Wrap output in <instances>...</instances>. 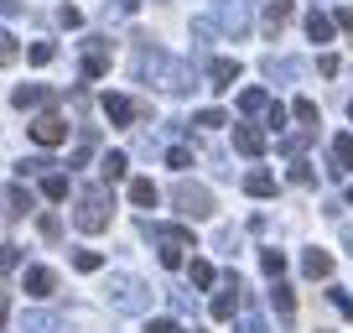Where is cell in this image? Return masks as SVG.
Listing matches in <instances>:
<instances>
[{
    "instance_id": "cell-17",
    "label": "cell",
    "mask_w": 353,
    "mask_h": 333,
    "mask_svg": "<svg viewBox=\"0 0 353 333\" xmlns=\"http://www.w3.org/2000/svg\"><path fill=\"white\" fill-rule=\"evenodd\" d=\"M327 156H332V172H353V135H338Z\"/></svg>"
},
{
    "instance_id": "cell-45",
    "label": "cell",
    "mask_w": 353,
    "mask_h": 333,
    "mask_svg": "<svg viewBox=\"0 0 353 333\" xmlns=\"http://www.w3.org/2000/svg\"><path fill=\"white\" fill-rule=\"evenodd\" d=\"M332 26H343V32H353V6H343V11L332 16Z\"/></svg>"
},
{
    "instance_id": "cell-31",
    "label": "cell",
    "mask_w": 353,
    "mask_h": 333,
    "mask_svg": "<svg viewBox=\"0 0 353 333\" xmlns=\"http://www.w3.org/2000/svg\"><path fill=\"white\" fill-rule=\"evenodd\" d=\"M73 266H78V271H99L104 256H99V250H73Z\"/></svg>"
},
{
    "instance_id": "cell-22",
    "label": "cell",
    "mask_w": 353,
    "mask_h": 333,
    "mask_svg": "<svg viewBox=\"0 0 353 333\" xmlns=\"http://www.w3.org/2000/svg\"><path fill=\"white\" fill-rule=\"evenodd\" d=\"M307 37H312V42H332V16L312 11V16H307Z\"/></svg>"
},
{
    "instance_id": "cell-40",
    "label": "cell",
    "mask_w": 353,
    "mask_h": 333,
    "mask_svg": "<svg viewBox=\"0 0 353 333\" xmlns=\"http://www.w3.org/2000/svg\"><path fill=\"white\" fill-rule=\"evenodd\" d=\"M338 68H343V63H338L332 53H322V57H317V73H322V78H338Z\"/></svg>"
},
{
    "instance_id": "cell-21",
    "label": "cell",
    "mask_w": 353,
    "mask_h": 333,
    "mask_svg": "<svg viewBox=\"0 0 353 333\" xmlns=\"http://www.w3.org/2000/svg\"><path fill=\"white\" fill-rule=\"evenodd\" d=\"M244 193H250V198H270V193H276V178H270V172H250V178H244Z\"/></svg>"
},
{
    "instance_id": "cell-43",
    "label": "cell",
    "mask_w": 353,
    "mask_h": 333,
    "mask_svg": "<svg viewBox=\"0 0 353 333\" xmlns=\"http://www.w3.org/2000/svg\"><path fill=\"white\" fill-rule=\"evenodd\" d=\"M332 307H338L343 318H353V297H348V292H332Z\"/></svg>"
},
{
    "instance_id": "cell-41",
    "label": "cell",
    "mask_w": 353,
    "mask_h": 333,
    "mask_svg": "<svg viewBox=\"0 0 353 333\" xmlns=\"http://www.w3.org/2000/svg\"><path fill=\"white\" fill-rule=\"evenodd\" d=\"M16 260H21V250H16V245H0V271H11Z\"/></svg>"
},
{
    "instance_id": "cell-14",
    "label": "cell",
    "mask_w": 353,
    "mask_h": 333,
    "mask_svg": "<svg viewBox=\"0 0 353 333\" xmlns=\"http://www.w3.org/2000/svg\"><path fill=\"white\" fill-rule=\"evenodd\" d=\"M104 115H110V125H125V131H130V120H135V104L125 99V94H104Z\"/></svg>"
},
{
    "instance_id": "cell-16",
    "label": "cell",
    "mask_w": 353,
    "mask_h": 333,
    "mask_svg": "<svg viewBox=\"0 0 353 333\" xmlns=\"http://www.w3.org/2000/svg\"><path fill=\"white\" fill-rule=\"evenodd\" d=\"M270 302H276V312H281V318H296V292H291L286 287V281H276V287H270Z\"/></svg>"
},
{
    "instance_id": "cell-49",
    "label": "cell",
    "mask_w": 353,
    "mask_h": 333,
    "mask_svg": "<svg viewBox=\"0 0 353 333\" xmlns=\"http://www.w3.org/2000/svg\"><path fill=\"white\" fill-rule=\"evenodd\" d=\"M348 203H353V188H348Z\"/></svg>"
},
{
    "instance_id": "cell-35",
    "label": "cell",
    "mask_w": 353,
    "mask_h": 333,
    "mask_svg": "<svg viewBox=\"0 0 353 333\" xmlns=\"http://www.w3.org/2000/svg\"><path fill=\"white\" fill-rule=\"evenodd\" d=\"M265 73H270V78H291V73H296V63H286V57H270V63H265Z\"/></svg>"
},
{
    "instance_id": "cell-3",
    "label": "cell",
    "mask_w": 353,
    "mask_h": 333,
    "mask_svg": "<svg viewBox=\"0 0 353 333\" xmlns=\"http://www.w3.org/2000/svg\"><path fill=\"white\" fill-rule=\"evenodd\" d=\"M172 209L182 213V219H213L219 203H213V193L203 188V182H176L172 188Z\"/></svg>"
},
{
    "instance_id": "cell-1",
    "label": "cell",
    "mask_w": 353,
    "mask_h": 333,
    "mask_svg": "<svg viewBox=\"0 0 353 333\" xmlns=\"http://www.w3.org/2000/svg\"><path fill=\"white\" fill-rule=\"evenodd\" d=\"M145 78H151L161 94H192V89H198V84H192V73H188V63L166 57L161 47H151V42H145Z\"/></svg>"
},
{
    "instance_id": "cell-38",
    "label": "cell",
    "mask_w": 353,
    "mask_h": 333,
    "mask_svg": "<svg viewBox=\"0 0 353 333\" xmlns=\"http://www.w3.org/2000/svg\"><path fill=\"white\" fill-rule=\"evenodd\" d=\"M265 125H270V131H281V125H286V110H281V104H265Z\"/></svg>"
},
{
    "instance_id": "cell-24",
    "label": "cell",
    "mask_w": 353,
    "mask_h": 333,
    "mask_svg": "<svg viewBox=\"0 0 353 333\" xmlns=\"http://www.w3.org/2000/svg\"><path fill=\"white\" fill-rule=\"evenodd\" d=\"M21 328L26 333H57V318H52V312H26Z\"/></svg>"
},
{
    "instance_id": "cell-20",
    "label": "cell",
    "mask_w": 353,
    "mask_h": 333,
    "mask_svg": "<svg viewBox=\"0 0 353 333\" xmlns=\"http://www.w3.org/2000/svg\"><path fill=\"white\" fill-rule=\"evenodd\" d=\"M47 99V84H21V89H16V110H37V104H42Z\"/></svg>"
},
{
    "instance_id": "cell-18",
    "label": "cell",
    "mask_w": 353,
    "mask_h": 333,
    "mask_svg": "<svg viewBox=\"0 0 353 333\" xmlns=\"http://www.w3.org/2000/svg\"><path fill=\"white\" fill-rule=\"evenodd\" d=\"M130 203L135 209H156V182L151 178H130Z\"/></svg>"
},
{
    "instance_id": "cell-32",
    "label": "cell",
    "mask_w": 353,
    "mask_h": 333,
    "mask_svg": "<svg viewBox=\"0 0 353 333\" xmlns=\"http://www.w3.org/2000/svg\"><path fill=\"white\" fill-rule=\"evenodd\" d=\"M68 193H73V188H68V178H63V172H52V178H47V198H52V203H63Z\"/></svg>"
},
{
    "instance_id": "cell-12",
    "label": "cell",
    "mask_w": 353,
    "mask_h": 333,
    "mask_svg": "<svg viewBox=\"0 0 353 333\" xmlns=\"http://www.w3.org/2000/svg\"><path fill=\"white\" fill-rule=\"evenodd\" d=\"M234 151L239 156H260L265 151V131L260 125H234Z\"/></svg>"
},
{
    "instance_id": "cell-7",
    "label": "cell",
    "mask_w": 353,
    "mask_h": 333,
    "mask_svg": "<svg viewBox=\"0 0 353 333\" xmlns=\"http://www.w3.org/2000/svg\"><path fill=\"white\" fill-rule=\"evenodd\" d=\"M213 6H219V21H223V32H229V37L250 32V0H213Z\"/></svg>"
},
{
    "instance_id": "cell-26",
    "label": "cell",
    "mask_w": 353,
    "mask_h": 333,
    "mask_svg": "<svg viewBox=\"0 0 353 333\" xmlns=\"http://www.w3.org/2000/svg\"><path fill=\"white\" fill-rule=\"evenodd\" d=\"M265 104H270V99H265V89H244L239 94V115H260Z\"/></svg>"
},
{
    "instance_id": "cell-29",
    "label": "cell",
    "mask_w": 353,
    "mask_h": 333,
    "mask_svg": "<svg viewBox=\"0 0 353 333\" xmlns=\"http://www.w3.org/2000/svg\"><path fill=\"white\" fill-rule=\"evenodd\" d=\"M26 57H32L37 68H47V63L57 57V42H32V47H26Z\"/></svg>"
},
{
    "instance_id": "cell-30",
    "label": "cell",
    "mask_w": 353,
    "mask_h": 333,
    "mask_svg": "<svg viewBox=\"0 0 353 333\" xmlns=\"http://www.w3.org/2000/svg\"><path fill=\"white\" fill-rule=\"evenodd\" d=\"M188 276H192V287H213V266H208V260H192V266H188Z\"/></svg>"
},
{
    "instance_id": "cell-19",
    "label": "cell",
    "mask_w": 353,
    "mask_h": 333,
    "mask_svg": "<svg viewBox=\"0 0 353 333\" xmlns=\"http://www.w3.org/2000/svg\"><path fill=\"white\" fill-rule=\"evenodd\" d=\"M6 213H11V219H26V213H32V193H26L21 182L6 193Z\"/></svg>"
},
{
    "instance_id": "cell-44",
    "label": "cell",
    "mask_w": 353,
    "mask_h": 333,
    "mask_svg": "<svg viewBox=\"0 0 353 333\" xmlns=\"http://www.w3.org/2000/svg\"><path fill=\"white\" fill-rule=\"evenodd\" d=\"M57 21H63V26H78V21H83V11H78V6H63V11H57Z\"/></svg>"
},
{
    "instance_id": "cell-15",
    "label": "cell",
    "mask_w": 353,
    "mask_h": 333,
    "mask_svg": "<svg viewBox=\"0 0 353 333\" xmlns=\"http://www.w3.org/2000/svg\"><path fill=\"white\" fill-rule=\"evenodd\" d=\"M301 271H307L312 281L332 276V256H327V250H307V256H301Z\"/></svg>"
},
{
    "instance_id": "cell-4",
    "label": "cell",
    "mask_w": 353,
    "mask_h": 333,
    "mask_svg": "<svg viewBox=\"0 0 353 333\" xmlns=\"http://www.w3.org/2000/svg\"><path fill=\"white\" fill-rule=\"evenodd\" d=\"M104 292H110V302L120 312H145L151 307V292H145V281H135V276H110Z\"/></svg>"
},
{
    "instance_id": "cell-34",
    "label": "cell",
    "mask_w": 353,
    "mask_h": 333,
    "mask_svg": "<svg viewBox=\"0 0 353 333\" xmlns=\"http://www.w3.org/2000/svg\"><path fill=\"white\" fill-rule=\"evenodd\" d=\"M52 162H37V156H26V162H16V178H37V172H47Z\"/></svg>"
},
{
    "instance_id": "cell-50",
    "label": "cell",
    "mask_w": 353,
    "mask_h": 333,
    "mask_svg": "<svg viewBox=\"0 0 353 333\" xmlns=\"http://www.w3.org/2000/svg\"><path fill=\"white\" fill-rule=\"evenodd\" d=\"M348 115H353V104H348Z\"/></svg>"
},
{
    "instance_id": "cell-37",
    "label": "cell",
    "mask_w": 353,
    "mask_h": 333,
    "mask_svg": "<svg viewBox=\"0 0 353 333\" xmlns=\"http://www.w3.org/2000/svg\"><path fill=\"white\" fill-rule=\"evenodd\" d=\"M192 125H198V131H219V125H229V120H223L219 110H203V115H198V120H192Z\"/></svg>"
},
{
    "instance_id": "cell-36",
    "label": "cell",
    "mask_w": 353,
    "mask_h": 333,
    "mask_svg": "<svg viewBox=\"0 0 353 333\" xmlns=\"http://www.w3.org/2000/svg\"><path fill=\"white\" fill-rule=\"evenodd\" d=\"M37 229H42V240L52 245V240H63V219H52V213H47L42 224H37Z\"/></svg>"
},
{
    "instance_id": "cell-11",
    "label": "cell",
    "mask_w": 353,
    "mask_h": 333,
    "mask_svg": "<svg viewBox=\"0 0 353 333\" xmlns=\"http://www.w3.org/2000/svg\"><path fill=\"white\" fill-rule=\"evenodd\" d=\"M234 312H239V276H229V281H223V292L213 297V318H219V323H229Z\"/></svg>"
},
{
    "instance_id": "cell-2",
    "label": "cell",
    "mask_w": 353,
    "mask_h": 333,
    "mask_svg": "<svg viewBox=\"0 0 353 333\" xmlns=\"http://www.w3.org/2000/svg\"><path fill=\"white\" fill-rule=\"evenodd\" d=\"M110 219H114V209H110V193H104V188H83V193H78L73 229H83V234H99V229H110Z\"/></svg>"
},
{
    "instance_id": "cell-33",
    "label": "cell",
    "mask_w": 353,
    "mask_h": 333,
    "mask_svg": "<svg viewBox=\"0 0 353 333\" xmlns=\"http://www.w3.org/2000/svg\"><path fill=\"white\" fill-rule=\"evenodd\" d=\"M166 166H176V172H188V166H192V151H188V146H172V151H166Z\"/></svg>"
},
{
    "instance_id": "cell-47",
    "label": "cell",
    "mask_w": 353,
    "mask_h": 333,
    "mask_svg": "<svg viewBox=\"0 0 353 333\" xmlns=\"http://www.w3.org/2000/svg\"><path fill=\"white\" fill-rule=\"evenodd\" d=\"M135 6H141V0H114V11H135Z\"/></svg>"
},
{
    "instance_id": "cell-6",
    "label": "cell",
    "mask_w": 353,
    "mask_h": 333,
    "mask_svg": "<svg viewBox=\"0 0 353 333\" xmlns=\"http://www.w3.org/2000/svg\"><path fill=\"white\" fill-rule=\"evenodd\" d=\"M68 135H73V125H68L57 110H47V115H37V120H32V141L47 146V151H52V146H63Z\"/></svg>"
},
{
    "instance_id": "cell-42",
    "label": "cell",
    "mask_w": 353,
    "mask_h": 333,
    "mask_svg": "<svg viewBox=\"0 0 353 333\" xmlns=\"http://www.w3.org/2000/svg\"><path fill=\"white\" fill-rule=\"evenodd\" d=\"M145 333H182V328H176L172 318H151V323H145Z\"/></svg>"
},
{
    "instance_id": "cell-25",
    "label": "cell",
    "mask_w": 353,
    "mask_h": 333,
    "mask_svg": "<svg viewBox=\"0 0 353 333\" xmlns=\"http://www.w3.org/2000/svg\"><path fill=\"white\" fill-rule=\"evenodd\" d=\"M16 57H21V42H16V37L6 32V26H0V68H11Z\"/></svg>"
},
{
    "instance_id": "cell-9",
    "label": "cell",
    "mask_w": 353,
    "mask_h": 333,
    "mask_svg": "<svg viewBox=\"0 0 353 333\" xmlns=\"http://www.w3.org/2000/svg\"><path fill=\"white\" fill-rule=\"evenodd\" d=\"M291 11H296V0H265V16H260L265 37H281V32H286Z\"/></svg>"
},
{
    "instance_id": "cell-8",
    "label": "cell",
    "mask_w": 353,
    "mask_h": 333,
    "mask_svg": "<svg viewBox=\"0 0 353 333\" xmlns=\"http://www.w3.org/2000/svg\"><path fill=\"white\" fill-rule=\"evenodd\" d=\"M110 73V37H88L83 42V78H104Z\"/></svg>"
},
{
    "instance_id": "cell-39",
    "label": "cell",
    "mask_w": 353,
    "mask_h": 333,
    "mask_svg": "<svg viewBox=\"0 0 353 333\" xmlns=\"http://www.w3.org/2000/svg\"><path fill=\"white\" fill-rule=\"evenodd\" d=\"M291 182H296V188H312V166L307 162H291Z\"/></svg>"
},
{
    "instance_id": "cell-28",
    "label": "cell",
    "mask_w": 353,
    "mask_h": 333,
    "mask_svg": "<svg viewBox=\"0 0 353 333\" xmlns=\"http://www.w3.org/2000/svg\"><path fill=\"white\" fill-rule=\"evenodd\" d=\"M260 271H265L270 281H281V271H286V256H281V250H265V256H260Z\"/></svg>"
},
{
    "instance_id": "cell-5",
    "label": "cell",
    "mask_w": 353,
    "mask_h": 333,
    "mask_svg": "<svg viewBox=\"0 0 353 333\" xmlns=\"http://www.w3.org/2000/svg\"><path fill=\"white\" fill-rule=\"evenodd\" d=\"M151 234H156V245H161V266L176 271V266H182V256L192 250V229H182V224H166V229H151Z\"/></svg>"
},
{
    "instance_id": "cell-13",
    "label": "cell",
    "mask_w": 353,
    "mask_h": 333,
    "mask_svg": "<svg viewBox=\"0 0 353 333\" xmlns=\"http://www.w3.org/2000/svg\"><path fill=\"white\" fill-rule=\"evenodd\" d=\"M234 78H239V63H234V57H213V63H208V84H213V94H223Z\"/></svg>"
},
{
    "instance_id": "cell-48",
    "label": "cell",
    "mask_w": 353,
    "mask_h": 333,
    "mask_svg": "<svg viewBox=\"0 0 353 333\" xmlns=\"http://www.w3.org/2000/svg\"><path fill=\"white\" fill-rule=\"evenodd\" d=\"M0 323H6V297H0Z\"/></svg>"
},
{
    "instance_id": "cell-46",
    "label": "cell",
    "mask_w": 353,
    "mask_h": 333,
    "mask_svg": "<svg viewBox=\"0 0 353 333\" xmlns=\"http://www.w3.org/2000/svg\"><path fill=\"white\" fill-rule=\"evenodd\" d=\"M0 16L11 21V16H21V0H0Z\"/></svg>"
},
{
    "instance_id": "cell-10",
    "label": "cell",
    "mask_w": 353,
    "mask_h": 333,
    "mask_svg": "<svg viewBox=\"0 0 353 333\" xmlns=\"http://www.w3.org/2000/svg\"><path fill=\"white\" fill-rule=\"evenodd\" d=\"M21 281H26V292H32L37 302H47V297L57 292V271H52V266H26Z\"/></svg>"
},
{
    "instance_id": "cell-23",
    "label": "cell",
    "mask_w": 353,
    "mask_h": 333,
    "mask_svg": "<svg viewBox=\"0 0 353 333\" xmlns=\"http://www.w3.org/2000/svg\"><path fill=\"white\" fill-rule=\"evenodd\" d=\"M291 115H296V125H301V131H317V104H312V99H296V104H291Z\"/></svg>"
},
{
    "instance_id": "cell-27",
    "label": "cell",
    "mask_w": 353,
    "mask_h": 333,
    "mask_svg": "<svg viewBox=\"0 0 353 333\" xmlns=\"http://www.w3.org/2000/svg\"><path fill=\"white\" fill-rule=\"evenodd\" d=\"M125 172H130V162H125V151H110V156H104V178H110V182H120Z\"/></svg>"
}]
</instances>
